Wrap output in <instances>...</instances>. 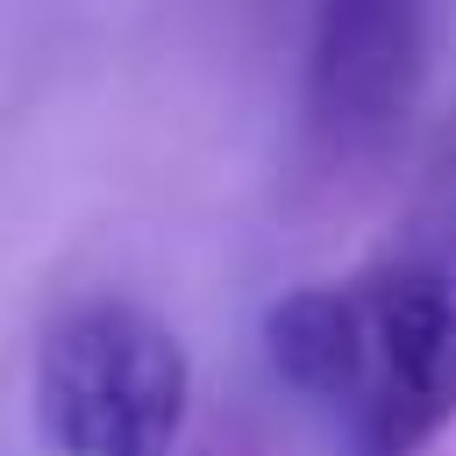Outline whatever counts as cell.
<instances>
[{
  "label": "cell",
  "instance_id": "6da1fadb",
  "mask_svg": "<svg viewBox=\"0 0 456 456\" xmlns=\"http://www.w3.org/2000/svg\"><path fill=\"white\" fill-rule=\"evenodd\" d=\"M28 392L50 456H178L192 356L150 306L86 299L43 335Z\"/></svg>",
  "mask_w": 456,
  "mask_h": 456
},
{
  "label": "cell",
  "instance_id": "7a4b0ae2",
  "mask_svg": "<svg viewBox=\"0 0 456 456\" xmlns=\"http://www.w3.org/2000/svg\"><path fill=\"white\" fill-rule=\"evenodd\" d=\"M363 392L349 406L356 456H420L456 420V249H406L356 278Z\"/></svg>",
  "mask_w": 456,
  "mask_h": 456
},
{
  "label": "cell",
  "instance_id": "3957f363",
  "mask_svg": "<svg viewBox=\"0 0 456 456\" xmlns=\"http://www.w3.org/2000/svg\"><path fill=\"white\" fill-rule=\"evenodd\" d=\"M435 57V0H314L306 128L335 157L385 150L420 107Z\"/></svg>",
  "mask_w": 456,
  "mask_h": 456
},
{
  "label": "cell",
  "instance_id": "277c9868",
  "mask_svg": "<svg viewBox=\"0 0 456 456\" xmlns=\"http://www.w3.org/2000/svg\"><path fill=\"white\" fill-rule=\"evenodd\" d=\"M363 292L349 285H292L264 306V356L271 378L314 406L349 413L363 392Z\"/></svg>",
  "mask_w": 456,
  "mask_h": 456
}]
</instances>
